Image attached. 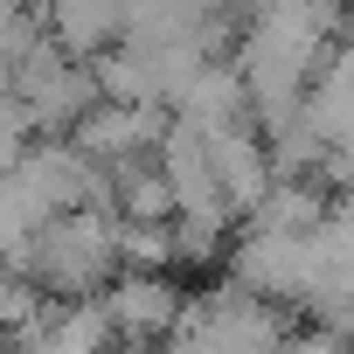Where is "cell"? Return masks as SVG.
I'll return each instance as SVG.
<instances>
[{"mask_svg":"<svg viewBox=\"0 0 354 354\" xmlns=\"http://www.w3.org/2000/svg\"><path fill=\"white\" fill-rule=\"evenodd\" d=\"M118 264H125V216H111L104 202L70 209L21 250V278L42 285L49 299H91L97 285H118Z\"/></svg>","mask_w":354,"mask_h":354,"instance_id":"1","label":"cell"},{"mask_svg":"<svg viewBox=\"0 0 354 354\" xmlns=\"http://www.w3.org/2000/svg\"><path fill=\"white\" fill-rule=\"evenodd\" d=\"M97 306L118 340H174V326L188 319V299L167 271H118V285H104Z\"/></svg>","mask_w":354,"mask_h":354,"instance_id":"2","label":"cell"},{"mask_svg":"<svg viewBox=\"0 0 354 354\" xmlns=\"http://www.w3.org/2000/svg\"><path fill=\"white\" fill-rule=\"evenodd\" d=\"M49 35L70 56H97L132 35V0H49Z\"/></svg>","mask_w":354,"mask_h":354,"instance_id":"3","label":"cell"}]
</instances>
